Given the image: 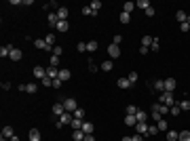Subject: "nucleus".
I'll use <instances>...</instances> for the list:
<instances>
[{"mask_svg":"<svg viewBox=\"0 0 190 141\" xmlns=\"http://www.w3.org/2000/svg\"><path fill=\"white\" fill-rule=\"evenodd\" d=\"M140 53H142V55H148V53H150V48H148V47H140Z\"/></svg>","mask_w":190,"mask_h":141,"instance_id":"nucleus-59","label":"nucleus"},{"mask_svg":"<svg viewBox=\"0 0 190 141\" xmlns=\"http://www.w3.org/2000/svg\"><path fill=\"white\" fill-rule=\"evenodd\" d=\"M63 112H66L63 103H55V106H53V116H55V118H59L61 114H63Z\"/></svg>","mask_w":190,"mask_h":141,"instance_id":"nucleus-13","label":"nucleus"},{"mask_svg":"<svg viewBox=\"0 0 190 141\" xmlns=\"http://www.w3.org/2000/svg\"><path fill=\"white\" fill-rule=\"evenodd\" d=\"M178 106H179L182 112H188V110H190V101H188V99H182V101H178Z\"/></svg>","mask_w":190,"mask_h":141,"instance_id":"nucleus-29","label":"nucleus"},{"mask_svg":"<svg viewBox=\"0 0 190 141\" xmlns=\"http://www.w3.org/2000/svg\"><path fill=\"white\" fill-rule=\"evenodd\" d=\"M34 47L38 48V51H49L47 42H45V38H42V40H40V38H38V40H34Z\"/></svg>","mask_w":190,"mask_h":141,"instance_id":"nucleus-23","label":"nucleus"},{"mask_svg":"<svg viewBox=\"0 0 190 141\" xmlns=\"http://www.w3.org/2000/svg\"><path fill=\"white\" fill-rule=\"evenodd\" d=\"M156 133H158V126H156V124H148V137H152Z\"/></svg>","mask_w":190,"mask_h":141,"instance_id":"nucleus-45","label":"nucleus"},{"mask_svg":"<svg viewBox=\"0 0 190 141\" xmlns=\"http://www.w3.org/2000/svg\"><path fill=\"white\" fill-rule=\"evenodd\" d=\"M135 118H137V122H146V120L150 118V114H148V112H144V110H137Z\"/></svg>","mask_w":190,"mask_h":141,"instance_id":"nucleus-18","label":"nucleus"},{"mask_svg":"<svg viewBox=\"0 0 190 141\" xmlns=\"http://www.w3.org/2000/svg\"><path fill=\"white\" fill-rule=\"evenodd\" d=\"M61 86H63V80L55 78V80H53V89H61Z\"/></svg>","mask_w":190,"mask_h":141,"instance_id":"nucleus-56","label":"nucleus"},{"mask_svg":"<svg viewBox=\"0 0 190 141\" xmlns=\"http://www.w3.org/2000/svg\"><path fill=\"white\" fill-rule=\"evenodd\" d=\"M150 118H152L154 122H158V120H163V114H161V112H158V110L152 106V110H150Z\"/></svg>","mask_w":190,"mask_h":141,"instance_id":"nucleus-19","label":"nucleus"},{"mask_svg":"<svg viewBox=\"0 0 190 141\" xmlns=\"http://www.w3.org/2000/svg\"><path fill=\"white\" fill-rule=\"evenodd\" d=\"M61 53H63V47H59V44H55V47H53V53H51V55H55V57H59Z\"/></svg>","mask_w":190,"mask_h":141,"instance_id":"nucleus-47","label":"nucleus"},{"mask_svg":"<svg viewBox=\"0 0 190 141\" xmlns=\"http://www.w3.org/2000/svg\"><path fill=\"white\" fill-rule=\"evenodd\" d=\"M84 141H95L93 135H84Z\"/></svg>","mask_w":190,"mask_h":141,"instance_id":"nucleus-61","label":"nucleus"},{"mask_svg":"<svg viewBox=\"0 0 190 141\" xmlns=\"http://www.w3.org/2000/svg\"><path fill=\"white\" fill-rule=\"evenodd\" d=\"M133 9H135V2H125V4H123V11L125 13H133Z\"/></svg>","mask_w":190,"mask_h":141,"instance_id":"nucleus-32","label":"nucleus"},{"mask_svg":"<svg viewBox=\"0 0 190 141\" xmlns=\"http://www.w3.org/2000/svg\"><path fill=\"white\" fill-rule=\"evenodd\" d=\"M32 76H34V78H38V80L47 78V68H42V65H36L34 70H32Z\"/></svg>","mask_w":190,"mask_h":141,"instance_id":"nucleus-4","label":"nucleus"},{"mask_svg":"<svg viewBox=\"0 0 190 141\" xmlns=\"http://www.w3.org/2000/svg\"><path fill=\"white\" fill-rule=\"evenodd\" d=\"M21 57H24V53H21L19 48L13 47V51H11V55H9V59H11V61H21Z\"/></svg>","mask_w":190,"mask_h":141,"instance_id":"nucleus-8","label":"nucleus"},{"mask_svg":"<svg viewBox=\"0 0 190 141\" xmlns=\"http://www.w3.org/2000/svg\"><path fill=\"white\" fill-rule=\"evenodd\" d=\"M97 70H99V68H97V65L93 63V59L89 57V72H97Z\"/></svg>","mask_w":190,"mask_h":141,"instance_id":"nucleus-55","label":"nucleus"},{"mask_svg":"<svg viewBox=\"0 0 190 141\" xmlns=\"http://www.w3.org/2000/svg\"><path fill=\"white\" fill-rule=\"evenodd\" d=\"M156 126H158V131H169V122L163 118V120H158V122H156Z\"/></svg>","mask_w":190,"mask_h":141,"instance_id":"nucleus-35","label":"nucleus"},{"mask_svg":"<svg viewBox=\"0 0 190 141\" xmlns=\"http://www.w3.org/2000/svg\"><path fill=\"white\" fill-rule=\"evenodd\" d=\"M179 30H182L184 34H186V32H190V23H188V21H184V23H179Z\"/></svg>","mask_w":190,"mask_h":141,"instance_id":"nucleus-52","label":"nucleus"},{"mask_svg":"<svg viewBox=\"0 0 190 141\" xmlns=\"http://www.w3.org/2000/svg\"><path fill=\"white\" fill-rule=\"evenodd\" d=\"M99 68H101L104 72H110L112 68H114V61H112V59H106V61H104V63H101Z\"/></svg>","mask_w":190,"mask_h":141,"instance_id":"nucleus-24","label":"nucleus"},{"mask_svg":"<svg viewBox=\"0 0 190 141\" xmlns=\"http://www.w3.org/2000/svg\"><path fill=\"white\" fill-rule=\"evenodd\" d=\"M49 65H53V68H57V65H59V57H55V55H51V57H49Z\"/></svg>","mask_w":190,"mask_h":141,"instance_id":"nucleus-46","label":"nucleus"},{"mask_svg":"<svg viewBox=\"0 0 190 141\" xmlns=\"http://www.w3.org/2000/svg\"><path fill=\"white\" fill-rule=\"evenodd\" d=\"M47 21H49V25H51V27H57V23H59V17H57V13H49Z\"/></svg>","mask_w":190,"mask_h":141,"instance_id":"nucleus-11","label":"nucleus"},{"mask_svg":"<svg viewBox=\"0 0 190 141\" xmlns=\"http://www.w3.org/2000/svg\"><path fill=\"white\" fill-rule=\"evenodd\" d=\"M55 30H57V32H61V34H66V32L70 30V23H68V21H59V23H57V27H55Z\"/></svg>","mask_w":190,"mask_h":141,"instance_id":"nucleus-22","label":"nucleus"},{"mask_svg":"<svg viewBox=\"0 0 190 141\" xmlns=\"http://www.w3.org/2000/svg\"><path fill=\"white\" fill-rule=\"evenodd\" d=\"M131 141H144V135H140V133H135V135L131 137Z\"/></svg>","mask_w":190,"mask_h":141,"instance_id":"nucleus-58","label":"nucleus"},{"mask_svg":"<svg viewBox=\"0 0 190 141\" xmlns=\"http://www.w3.org/2000/svg\"><path fill=\"white\" fill-rule=\"evenodd\" d=\"M11 89V82H2V91H9Z\"/></svg>","mask_w":190,"mask_h":141,"instance_id":"nucleus-60","label":"nucleus"},{"mask_svg":"<svg viewBox=\"0 0 190 141\" xmlns=\"http://www.w3.org/2000/svg\"><path fill=\"white\" fill-rule=\"evenodd\" d=\"M25 93H30V95L38 93V84H36V82H30V84H25Z\"/></svg>","mask_w":190,"mask_h":141,"instance_id":"nucleus-25","label":"nucleus"},{"mask_svg":"<svg viewBox=\"0 0 190 141\" xmlns=\"http://www.w3.org/2000/svg\"><path fill=\"white\" fill-rule=\"evenodd\" d=\"M152 40H154L152 36H144V38H142V47H148V48H150V44H152Z\"/></svg>","mask_w":190,"mask_h":141,"instance_id":"nucleus-43","label":"nucleus"},{"mask_svg":"<svg viewBox=\"0 0 190 141\" xmlns=\"http://www.w3.org/2000/svg\"><path fill=\"white\" fill-rule=\"evenodd\" d=\"M175 19H178L179 23H184V21L188 19V15H186V11H178V13H175Z\"/></svg>","mask_w":190,"mask_h":141,"instance_id":"nucleus-31","label":"nucleus"},{"mask_svg":"<svg viewBox=\"0 0 190 141\" xmlns=\"http://www.w3.org/2000/svg\"><path fill=\"white\" fill-rule=\"evenodd\" d=\"M72 120H74V116H72L70 112H63V114H61V116L57 118V122H55V126H57V129H61L63 124H70Z\"/></svg>","mask_w":190,"mask_h":141,"instance_id":"nucleus-2","label":"nucleus"},{"mask_svg":"<svg viewBox=\"0 0 190 141\" xmlns=\"http://www.w3.org/2000/svg\"><path fill=\"white\" fill-rule=\"evenodd\" d=\"M89 6H91L95 13H99V9H101V0H91V4H89Z\"/></svg>","mask_w":190,"mask_h":141,"instance_id":"nucleus-37","label":"nucleus"},{"mask_svg":"<svg viewBox=\"0 0 190 141\" xmlns=\"http://www.w3.org/2000/svg\"><path fill=\"white\" fill-rule=\"evenodd\" d=\"M74 118H78V120H84V110L83 107H78V110H74V114H72Z\"/></svg>","mask_w":190,"mask_h":141,"instance_id":"nucleus-40","label":"nucleus"},{"mask_svg":"<svg viewBox=\"0 0 190 141\" xmlns=\"http://www.w3.org/2000/svg\"><path fill=\"white\" fill-rule=\"evenodd\" d=\"M11 137H15V131H13V126H2V139H11Z\"/></svg>","mask_w":190,"mask_h":141,"instance_id":"nucleus-6","label":"nucleus"},{"mask_svg":"<svg viewBox=\"0 0 190 141\" xmlns=\"http://www.w3.org/2000/svg\"><path fill=\"white\" fill-rule=\"evenodd\" d=\"M0 141H9V139H0Z\"/></svg>","mask_w":190,"mask_h":141,"instance_id":"nucleus-64","label":"nucleus"},{"mask_svg":"<svg viewBox=\"0 0 190 141\" xmlns=\"http://www.w3.org/2000/svg\"><path fill=\"white\" fill-rule=\"evenodd\" d=\"M83 15L84 17H97V13H95L91 6H83Z\"/></svg>","mask_w":190,"mask_h":141,"instance_id":"nucleus-30","label":"nucleus"},{"mask_svg":"<svg viewBox=\"0 0 190 141\" xmlns=\"http://www.w3.org/2000/svg\"><path fill=\"white\" fill-rule=\"evenodd\" d=\"M144 13H146V17H154V15H156L154 6H150V9H146V11H144Z\"/></svg>","mask_w":190,"mask_h":141,"instance_id":"nucleus-53","label":"nucleus"},{"mask_svg":"<svg viewBox=\"0 0 190 141\" xmlns=\"http://www.w3.org/2000/svg\"><path fill=\"white\" fill-rule=\"evenodd\" d=\"M61 103H63V107H66V112H70V114H74V110H78V103H76L74 97H66Z\"/></svg>","mask_w":190,"mask_h":141,"instance_id":"nucleus-1","label":"nucleus"},{"mask_svg":"<svg viewBox=\"0 0 190 141\" xmlns=\"http://www.w3.org/2000/svg\"><path fill=\"white\" fill-rule=\"evenodd\" d=\"M178 139H179L178 131H167V141H178Z\"/></svg>","mask_w":190,"mask_h":141,"instance_id":"nucleus-28","label":"nucleus"},{"mask_svg":"<svg viewBox=\"0 0 190 141\" xmlns=\"http://www.w3.org/2000/svg\"><path fill=\"white\" fill-rule=\"evenodd\" d=\"M97 48H99V42H97V40H89V42H87V53H95Z\"/></svg>","mask_w":190,"mask_h":141,"instance_id":"nucleus-16","label":"nucleus"},{"mask_svg":"<svg viewBox=\"0 0 190 141\" xmlns=\"http://www.w3.org/2000/svg\"><path fill=\"white\" fill-rule=\"evenodd\" d=\"M83 122H84V120H78V118H74V120L70 122V124H72V131H80V129H83Z\"/></svg>","mask_w":190,"mask_h":141,"instance_id":"nucleus-27","label":"nucleus"},{"mask_svg":"<svg viewBox=\"0 0 190 141\" xmlns=\"http://www.w3.org/2000/svg\"><path fill=\"white\" fill-rule=\"evenodd\" d=\"M40 84H42V86H53V80H51V78H42Z\"/></svg>","mask_w":190,"mask_h":141,"instance_id":"nucleus-57","label":"nucleus"},{"mask_svg":"<svg viewBox=\"0 0 190 141\" xmlns=\"http://www.w3.org/2000/svg\"><path fill=\"white\" fill-rule=\"evenodd\" d=\"M173 89H175V80L173 78H165V91L167 93H173Z\"/></svg>","mask_w":190,"mask_h":141,"instance_id":"nucleus-15","label":"nucleus"},{"mask_svg":"<svg viewBox=\"0 0 190 141\" xmlns=\"http://www.w3.org/2000/svg\"><path fill=\"white\" fill-rule=\"evenodd\" d=\"M158 103H163V106L167 107H171V106H175V101H173V93H161V99H158Z\"/></svg>","mask_w":190,"mask_h":141,"instance_id":"nucleus-3","label":"nucleus"},{"mask_svg":"<svg viewBox=\"0 0 190 141\" xmlns=\"http://www.w3.org/2000/svg\"><path fill=\"white\" fill-rule=\"evenodd\" d=\"M28 137H30V141H40V131L38 129H30Z\"/></svg>","mask_w":190,"mask_h":141,"instance_id":"nucleus-21","label":"nucleus"},{"mask_svg":"<svg viewBox=\"0 0 190 141\" xmlns=\"http://www.w3.org/2000/svg\"><path fill=\"white\" fill-rule=\"evenodd\" d=\"M108 55H110L112 61H114L116 57H120V47L119 44H110V47H108Z\"/></svg>","mask_w":190,"mask_h":141,"instance_id":"nucleus-5","label":"nucleus"},{"mask_svg":"<svg viewBox=\"0 0 190 141\" xmlns=\"http://www.w3.org/2000/svg\"><path fill=\"white\" fill-rule=\"evenodd\" d=\"M119 19H120V23H131V15H129V13H125V11L120 13Z\"/></svg>","mask_w":190,"mask_h":141,"instance_id":"nucleus-36","label":"nucleus"},{"mask_svg":"<svg viewBox=\"0 0 190 141\" xmlns=\"http://www.w3.org/2000/svg\"><path fill=\"white\" fill-rule=\"evenodd\" d=\"M120 141H131V137H123V139H120Z\"/></svg>","mask_w":190,"mask_h":141,"instance_id":"nucleus-63","label":"nucleus"},{"mask_svg":"<svg viewBox=\"0 0 190 141\" xmlns=\"http://www.w3.org/2000/svg\"><path fill=\"white\" fill-rule=\"evenodd\" d=\"M11 51H13V44H2L0 47V57H9Z\"/></svg>","mask_w":190,"mask_h":141,"instance_id":"nucleus-14","label":"nucleus"},{"mask_svg":"<svg viewBox=\"0 0 190 141\" xmlns=\"http://www.w3.org/2000/svg\"><path fill=\"white\" fill-rule=\"evenodd\" d=\"M158 48H161V42H158V38H154V40H152V44H150V51H158Z\"/></svg>","mask_w":190,"mask_h":141,"instance_id":"nucleus-49","label":"nucleus"},{"mask_svg":"<svg viewBox=\"0 0 190 141\" xmlns=\"http://www.w3.org/2000/svg\"><path fill=\"white\" fill-rule=\"evenodd\" d=\"M154 107L158 110V112H161V114H163V116H165V114H169V107L163 106V103H154Z\"/></svg>","mask_w":190,"mask_h":141,"instance_id":"nucleus-41","label":"nucleus"},{"mask_svg":"<svg viewBox=\"0 0 190 141\" xmlns=\"http://www.w3.org/2000/svg\"><path fill=\"white\" fill-rule=\"evenodd\" d=\"M135 131H137L140 135H144V137H148V124H146V122H137V124H135Z\"/></svg>","mask_w":190,"mask_h":141,"instance_id":"nucleus-9","label":"nucleus"},{"mask_svg":"<svg viewBox=\"0 0 190 141\" xmlns=\"http://www.w3.org/2000/svg\"><path fill=\"white\" fill-rule=\"evenodd\" d=\"M9 141H19V137H17V135H15V137H11V139Z\"/></svg>","mask_w":190,"mask_h":141,"instance_id":"nucleus-62","label":"nucleus"},{"mask_svg":"<svg viewBox=\"0 0 190 141\" xmlns=\"http://www.w3.org/2000/svg\"><path fill=\"white\" fill-rule=\"evenodd\" d=\"M72 137H74V141H84V133L83 131H74Z\"/></svg>","mask_w":190,"mask_h":141,"instance_id":"nucleus-39","label":"nucleus"},{"mask_svg":"<svg viewBox=\"0 0 190 141\" xmlns=\"http://www.w3.org/2000/svg\"><path fill=\"white\" fill-rule=\"evenodd\" d=\"M135 6H137V9H142V11H146V9H150V0H137V2H135Z\"/></svg>","mask_w":190,"mask_h":141,"instance_id":"nucleus-26","label":"nucleus"},{"mask_svg":"<svg viewBox=\"0 0 190 141\" xmlns=\"http://www.w3.org/2000/svg\"><path fill=\"white\" fill-rule=\"evenodd\" d=\"M93 129H95V124H91L89 120H84V122H83V129H80V131H83L84 135H93Z\"/></svg>","mask_w":190,"mask_h":141,"instance_id":"nucleus-10","label":"nucleus"},{"mask_svg":"<svg viewBox=\"0 0 190 141\" xmlns=\"http://www.w3.org/2000/svg\"><path fill=\"white\" fill-rule=\"evenodd\" d=\"M70 78H72V72H70V70H66V68H63V70H59V80L68 82Z\"/></svg>","mask_w":190,"mask_h":141,"instance_id":"nucleus-17","label":"nucleus"},{"mask_svg":"<svg viewBox=\"0 0 190 141\" xmlns=\"http://www.w3.org/2000/svg\"><path fill=\"white\" fill-rule=\"evenodd\" d=\"M120 42H123V36H120V34H116L114 38H112V44H119V47H120Z\"/></svg>","mask_w":190,"mask_h":141,"instance_id":"nucleus-54","label":"nucleus"},{"mask_svg":"<svg viewBox=\"0 0 190 141\" xmlns=\"http://www.w3.org/2000/svg\"><path fill=\"white\" fill-rule=\"evenodd\" d=\"M119 89H131V86H133V84L129 82V78H125V76H123V78H119Z\"/></svg>","mask_w":190,"mask_h":141,"instance_id":"nucleus-20","label":"nucleus"},{"mask_svg":"<svg viewBox=\"0 0 190 141\" xmlns=\"http://www.w3.org/2000/svg\"><path fill=\"white\" fill-rule=\"evenodd\" d=\"M125 124H127V126H135V124H137V118L135 116H125Z\"/></svg>","mask_w":190,"mask_h":141,"instance_id":"nucleus-34","label":"nucleus"},{"mask_svg":"<svg viewBox=\"0 0 190 141\" xmlns=\"http://www.w3.org/2000/svg\"><path fill=\"white\" fill-rule=\"evenodd\" d=\"M127 78H129L131 84H135V82H137V72H129V76H127Z\"/></svg>","mask_w":190,"mask_h":141,"instance_id":"nucleus-50","label":"nucleus"},{"mask_svg":"<svg viewBox=\"0 0 190 141\" xmlns=\"http://www.w3.org/2000/svg\"><path fill=\"white\" fill-rule=\"evenodd\" d=\"M45 42H47V47H55V34H47Z\"/></svg>","mask_w":190,"mask_h":141,"instance_id":"nucleus-33","label":"nucleus"},{"mask_svg":"<svg viewBox=\"0 0 190 141\" xmlns=\"http://www.w3.org/2000/svg\"><path fill=\"white\" fill-rule=\"evenodd\" d=\"M178 141H190V131H179V139Z\"/></svg>","mask_w":190,"mask_h":141,"instance_id":"nucleus-42","label":"nucleus"},{"mask_svg":"<svg viewBox=\"0 0 190 141\" xmlns=\"http://www.w3.org/2000/svg\"><path fill=\"white\" fill-rule=\"evenodd\" d=\"M154 91H161V93H165V80H156V82H154Z\"/></svg>","mask_w":190,"mask_h":141,"instance_id":"nucleus-38","label":"nucleus"},{"mask_svg":"<svg viewBox=\"0 0 190 141\" xmlns=\"http://www.w3.org/2000/svg\"><path fill=\"white\" fill-rule=\"evenodd\" d=\"M68 9H66V6H59V9H57V17H59V21H68Z\"/></svg>","mask_w":190,"mask_h":141,"instance_id":"nucleus-12","label":"nucleus"},{"mask_svg":"<svg viewBox=\"0 0 190 141\" xmlns=\"http://www.w3.org/2000/svg\"><path fill=\"white\" fill-rule=\"evenodd\" d=\"M137 114V106H127V116H135Z\"/></svg>","mask_w":190,"mask_h":141,"instance_id":"nucleus-48","label":"nucleus"},{"mask_svg":"<svg viewBox=\"0 0 190 141\" xmlns=\"http://www.w3.org/2000/svg\"><path fill=\"white\" fill-rule=\"evenodd\" d=\"M76 51H78V53H87V42H78V44H76Z\"/></svg>","mask_w":190,"mask_h":141,"instance_id":"nucleus-51","label":"nucleus"},{"mask_svg":"<svg viewBox=\"0 0 190 141\" xmlns=\"http://www.w3.org/2000/svg\"><path fill=\"white\" fill-rule=\"evenodd\" d=\"M179 112H182V110H179V106H178V103L169 107V114H171V116H179Z\"/></svg>","mask_w":190,"mask_h":141,"instance_id":"nucleus-44","label":"nucleus"},{"mask_svg":"<svg viewBox=\"0 0 190 141\" xmlns=\"http://www.w3.org/2000/svg\"><path fill=\"white\" fill-rule=\"evenodd\" d=\"M47 78H51V80L59 78V70H57V68H53V65H49V68H47Z\"/></svg>","mask_w":190,"mask_h":141,"instance_id":"nucleus-7","label":"nucleus"}]
</instances>
